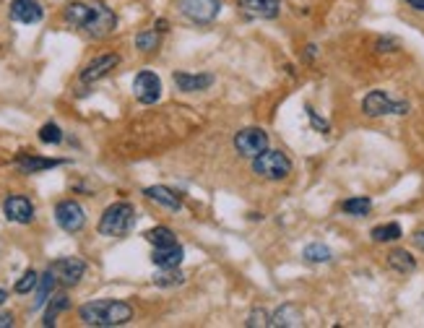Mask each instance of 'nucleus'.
Listing matches in <instances>:
<instances>
[{
  "label": "nucleus",
  "mask_w": 424,
  "mask_h": 328,
  "mask_svg": "<svg viewBox=\"0 0 424 328\" xmlns=\"http://www.w3.org/2000/svg\"><path fill=\"white\" fill-rule=\"evenodd\" d=\"M406 3H409V6H411L414 11H422V13H424V0H406Z\"/></svg>",
  "instance_id": "obj_35"
},
{
  "label": "nucleus",
  "mask_w": 424,
  "mask_h": 328,
  "mask_svg": "<svg viewBox=\"0 0 424 328\" xmlns=\"http://www.w3.org/2000/svg\"><path fill=\"white\" fill-rule=\"evenodd\" d=\"M219 11L221 0H180V13L193 24H211Z\"/></svg>",
  "instance_id": "obj_8"
},
{
  "label": "nucleus",
  "mask_w": 424,
  "mask_h": 328,
  "mask_svg": "<svg viewBox=\"0 0 424 328\" xmlns=\"http://www.w3.org/2000/svg\"><path fill=\"white\" fill-rule=\"evenodd\" d=\"M268 326H273V328L302 326V313H299V308H294V305H284V308H279V310L273 313V318Z\"/></svg>",
  "instance_id": "obj_21"
},
{
  "label": "nucleus",
  "mask_w": 424,
  "mask_h": 328,
  "mask_svg": "<svg viewBox=\"0 0 424 328\" xmlns=\"http://www.w3.org/2000/svg\"><path fill=\"white\" fill-rule=\"evenodd\" d=\"M388 266L393 271H399V274H411L416 268V260L409 251H393L388 253Z\"/></svg>",
  "instance_id": "obj_22"
},
{
  "label": "nucleus",
  "mask_w": 424,
  "mask_h": 328,
  "mask_svg": "<svg viewBox=\"0 0 424 328\" xmlns=\"http://www.w3.org/2000/svg\"><path fill=\"white\" fill-rule=\"evenodd\" d=\"M63 18H66V24H70L73 29H81L94 39L110 37L118 26L115 11L107 8L104 3H81V0L68 3L66 11H63Z\"/></svg>",
  "instance_id": "obj_1"
},
{
  "label": "nucleus",
  "mask_w": 424,
  "mask_h": 328,
  "mask_svg": "<svg viewBox=\"0 0 424 328\" xmlns=\"http://www.w3.org/2000/svg\"><path fill=\"white\" fill-rule=\"evenodd\" d=\"M136 47L141 52H154L159 47V32L156 29H146L141 34L136 37Z\"/></svg>",
  "instance_id": "obj_28"
},
{
  "label": "nucleus",
  "mask_w": 424,
  "mask_h": 328,
  "mask_svg": "<svg viewBox=\"0 0 424 328\" xmlns=\"http://www.w3.org/2000/svg\"><path fill=\"white\" fill-rule=\"evenodd\" d=\"M60 164H66V162H63V159H44V156H37V154H18V156H16V167H18V170H21L24 175L44 172V170L60 167Z\"/></svg>",
  "instance_id": "obj_17"
},
{
  "label": "nucleus",
  "mask_w": 424,
  "mask_h": 328,
  "mask_svg": "<svg viewBox=\"0 0 424 328\" xmlns=\"http://www.w3.org/2000/svg\"><path fill=\"white\" fill-rule=\"evenodd\" d=\"M78 318L92 328H115L133 320V308L123 300H94L78 308Z\"/></svg>",
  "instance_id": "obj_2"
},
{
  "label": "nucleus",
  "mask_w": 424,
  "mask_h": 328,
  "mask_svg": "<svg viewBox=\"0 0 424 328\" xmlns=\"http://www.w3.org/2000/svg\"><path fill=\"white\" fill-rule=\"evenodd\" d=\"M47 268L55 274V279H58L60 284L66 286H76L86 274V263L81 258H58Z\"/></svg>",
  "instance_id": "obj_10"
},
{
  "label": "nucleus",
  "mask_w": 424,
  "mask_h": 328,
  "mask_svg": "<svg viewBox=\"0 0 424 328\" xmlns=\"http://www.w3.org/2000/svg\"><path fill=\"white\" fill-rule=\"evenodd\" d=\"M237 6L250 18H276L281 0H237Z\"/></svg>",
  "instance_id": "obj_15"
},
{
  "label": "nucleus",
  "mask_w": 424,
  "mask_h": 328,
  "mask_svg": "<svg viewBox=\"0 0 424 328\" xmlns=\"http://www.w3.org/2000/svg\"><path fill=\"white\" fill-rule=\"evenodd\" d=\"M39 141H42V144H50V146L60 144V141H63V130H60V125H55V122H44L42 128H39Z\"/></svg>",
  "instance_id": "obj_30"
},
{
  "label": "nucleus",
  "mask_w": 424,
  "mask_h": 328,
  "mask_svg": "<svg viewBox=\"0 0 424 328\" xmlns=\"http://www.w3.org/2000/svg\"><path fill=\"white\" fill-rule=\"evenodd\" d=\"M3 214L13 225H29L35 219V203L26 196H8L3 201Z\"/></svg>",
  "instance_id": "obj_11"
},
{
  "label": "nucleus",
  "mask_w": 424,
  "mask_h": 328,
  "mask_svg": "<svg viewBox=\"0 0 424 328\" xmlns=\"http://www.w3.org/2000/svg\"><path fill=\"white\" fill-rule=\"evenodd\" d=\"M172 81L180 92L185 94H193V92H206L208 87H213V76L211 73H187V70H175L172 73Z\"/></svg>",
  "instance_id": "obj_14"
},
{
  "label": "nucleus",
  "mask_w": 424,
  "mask_h": 328,
  "mask_svg": "<svg viewBox=\"0 0 424 328\" xmlns=\"http://www.w3.org/2000/svg\"><path fill=\"white\" fill-rule=\"evenodd\" d=\"M13 326V315L11 313H0V328H11Z\"/></svg>",
  "instance_id": "obj_32"
},
{
  "label": "nucleus",
  "mask_w": 424,
  "mask_h": 328,
  "mask_svg": "<svg viewBox=\"0 0 424 328\" xmlns=\"http://www.w3.org/2000/svg\"><path fill=\"white\" fill-rule=\"evenodd\" d=\"M310 118H313V122H315V125H318V128L323 130V133H325V130H328V122H323L320 118H318V115L313 113V110H310Z\"/></svg>",
  "instance_id": "obj_33"
},
{
  "label": "nucleus",
  "mask_w": 424,
  "mask_h": 328,
  "mask_svg": "<svg viewBox=\"0 0 424 328\" xmlns=\"http://www.w3.org/2000/svg\"><path fill=\"white\" fill-rule=\"evenodd\" d=\"M136 225V208L127 201H118L112 206L104 208L102 219H99V234L104 237H125Z\"/></svg>",
  "instance_id": "obj_3"
},
{
  "label": "nucleus",
  "mask_w": 424,
  "mask_h": 328,
  "mask_svg": "<svg viewBox=\"0 0 424 328\" xmlns=\"http://www.w3.org/2000/svg\"><path fill=\"white\" fill-rule=\"evenodd\" d=\"M70 308V300H68V294L66 292H60V294H52L50 297V305H47V310H44V320H42V326H55V320H58L60 313H66Z\"/></svg>",
  "instance_id": "obj_20"
},
{
  "label": "nucleus",
  "mask_w": 424,
  "mask_h": 328,
  "mask_svg": "<svg viewBox=\"0 0 424 328\" xmlns=\"http://www.w3.org/2000/svg\"><path fill=\"white\" fill-rule=\"evenodd\" d=\"M55 222L63 232L68 234H76L81 232L86 227V211L84 206L78 203V201H60L58 206H55Z\"/></svg>",
  "instance_id": "obj_6"
},
{
  "label": "nucleus",
  "mask_w": 424,
  "mask_h": 328,
  "mask_svg": "<svg viewBox=\"0 0 424 328\" xmlns=\"http://www.w3.org/2000/svg\"><path fill=\"white\" fill-rule=\"evenodd\" d=\"M411 107L409 102H393L385 92L375 89L362 99V113L370 115V118H382V115H406Z\"/></svg>",
  "instance_id": "obj_5"
},
{
  "label": "nucleus",
  "mask_w": 424,
  "mask_h": 328,
  "mask_svg": "<svg viewBox=\"0 0 424 328\" xmlns=\"http://www.w3.org/2000/svg\"><path fill=\"white\" fill-rule=\"evenodd\" d=\"M185 282V277H182V271H177V268H159V274L154 277V284L156 286H177Z\"/></svg>",
  "instance_id": "obj_26"
},
{
  "label": "nucleus",
  "mask_w": 424,
  "mask_h": 328,
  "mask_svg": "<svg viewBox=\"0 0 424 328\" xmlns=\"http://www.w3.org/2000/svg\"><path fill=\"white\" fill-rule=\"evenodd\" d=\"M11 18L18 24H39L44 8L39 0H11Z\"/></svg>",
  "instance_id": "obj_13"
},
{
  "label": "nucleus",
  "mask_w": 424,
  "mask_h": 328,
  "mask_svg": "<svg viewBox=\"0 0 424 328\" xmlns=\"http://www.w3.org/2000/svg\"><path fill=\"white\" fill-rule=\"evenodd\" d=\"M6 300H8V292H6V289H0V305H6Z\"/></svg>",
  "instance_id": "obj_36"
},
{
  "label": "nucleus",
  "mask_w": 424,
  "mask_h": 328,
  "mask_svg": "<svg viewBox=\"0 0 424 328\" xmlns=\"http://www.w3.org/2000/svg\"><path fill=\"white\" fill-rule=\"evenodd\" d=\"M271 320H268V313L266 310H255L253 315H250V320H247V326L253 328V326H268Z\"/></svg>",
  "instance_id": "obj_31"
},
{
  "label": "nucleus",
  "mask_w": 424,
  "mask_h": 328,
  "mask_svg": "<svg viewBox=\"0 0 424 328\" xmlns=\"http://www.w3.org/2000/svg\"><path fill=\"white\" fill-rule=\"evenodd\" d=\"M55 284H58V279H55V274H52L50 268H47L42 277H39V284H37L35 310H39V308H44V305L50 303V297H52V289H55Z\"/></svg>",
  "instance_id": "obj_19"
},
{
  "label": "nucleus",
  "mask_w": 424,
  "mask_h": 328,
  "mask_svg": "<svg viewBox=\"0 0 424 328\" xmlns=\"http://www.w3.org/2000/svg\"><path fill=\"white\" fill-rule=\"evenodd\" d=\"M146 240L151 242L154 248H167V245H177V237L172 232L170 227H154L144 234Z\"/></svg>",
  "instance_id": "obj_23"
},
{
  "label": "nucleus",
  "mask_w": 424,
  "mask_h": 328,
  "mask_svg": "<svg viewBox=\"0 0 424 328\" xmlns=\"http://www.w3.org/2000/svg\"><path fill=\"white\" fill-rule=\"evenodd\" d=\"M414 245L424 253V229H419V232L414 234Z\"/></svg>",
  "instance_id": "obj_34"
},
{
  "label": "nucleus",
  "mask_w": 424,
  "mask_h": 328,
  "mask_svg": "<svg viewBox=\"0 0 424 328\" xmlns=\"http://www.w3.org/2000/svg\"><path fill=\"white\" fill-rule=\"evenodd\" d=\"M235 149H237L239 156L255 159V156H261L266 149H268V133L261 130V128L237 130V136H235Z\"/></svg>",
  "instance_id": "obj_7"
},
{
  "label": "nucleus",
  "mask_w": 424,
  "mask_h": 328,
  "mask_svg": "<svg viewBox=\"0 0 424 328\" xmlns=\"http://www.w3.org/2000/svg\"><path fill=\"white\" fill-rule=\"evenodd\" d=\"M341 208H344V214H349V216H367L370 214V208H373V201L367 198V196H356V198L344 201Z\"/></svg>",
  "instance_id": "obj_25"
},
{
  "label": "nucleus",
  "mask_w": 424,
  "mask_h": 328,
  "mask_svg": "<svg viewBox=\"0 0 424 328\" xmlns=\"http://www.w3.org/2000/svg\"><path fill=\"white\" fill-rule=\"evenodd\" d=\"M120 65V55L115 52H107V55H99V58H94L84 70H81V81L84 84H94V81H102L110 70H115Z\"/></svg>",
  "instance_id": "obj_12"
},
{
  "label": "nucleus",
  "mask_w": 424,
  "mask_h": 328,
  "mask_svg": "<svg viewBox=\"0 0 424 328\" xmlns=\"http://www.w3.org/2000/svg\"><path fill=\"white\" fill-rule=\"evenodd\" d=\"M302 258L310 260V263H325V260H331V251L323 242H313L302 251Z\"/></svg>",
  "instance_id": "obj_27"
},
{
  "label": "nucleus",
  "mask_w": 424,
  "mask_h": 328,
  "mask_svg": "<svg viewBox=\"0 0 424 328\" xmlns=\"http://www.w3.org/2000/svg\"><path fill=\"white\" fill-rule=\"evenodd\" d=\"M401 234H404L401 225H396V222H388V225L375 227L373 232H370V237H373L375 242H396Z\"/></svg>",
  "instance_id": "obj_24"
},
{
  "label": "nucleus",
  "mask_w": 424,
  "mask_h": 328,
  "mask_svg": "<svg viewBox=\"0 0 424 328\" xmlns=\"http://www.w3.org/2000/svg\"><path fill=\"white\" fill-rule=\"evenodd\" d=\"M133 94L141 104H154L159 102L161 96V78L154 70H138V76L133 78Z\"/></svg>",
  "instance_id": "obj_9"
},
{
  "label": "nucleus",
  "mask_w": 424,
  "mask_h": 328,
  "mask_svg": "<svg viewBox=\"0 0 424 328\" xmlns=\"http://www.w3.org/2000/svg\"><path fill=\"white\" fill-rule=\"evenodd\" d=\"M182 258H185V251L180 248V242L177 245H167V248H154L151 253L154 266L159 268H180Z\"/></svg>",
  "instance_id": "obj_18"
},
{
  "label": "nucleus",
  "mask_w": 424,
  "mask_h": 328,
  "mask_svg": "<svg viewBox=\"0 0 424 328\" xmlns=\"http://www.w3.org/2000/svg\"><path fill=\"white\" fill-rule=\"evenodd\" d=\"M37 284H39V274L29 268V271H24V277L18 279L16 286H13V289H16L18 294H29V292H35Z\"/></svg>",
  "instance_id": "obj_29"
},
{
  "label": "nucleus",
  "mask_w": 424,
  "mask_h": 328,
  "mask_svg": "<svg viewBox=\"0 0 424 328\" xmlns=\"http://www.w3.org/2000/svg\"><path fill=\"white\" fill-rule=\"evenodd\" d=\"M253 172L263 180H284L292 175V159L284 151H268L253 159Z\"/></svg>",
  "instance_id": "obj_4"
},
{
  "label": "nucleus",
  "mask_w": 424,
  "mask_h": 328,
  "mask_svg": "<svg viewBox=\"0 0 424 328\" xmlns=\"http://www.w3.org/2000/svg\"><path fill=\"white\" fill-rule=\"evenodd\" d=\"M144 196L154 203H159L161 208H170V211H180L182 208V196L177 190L167 188V185H151L144 190Z\"/></svg>",
  "instance_id": "obj_16"
}]
</instances>
